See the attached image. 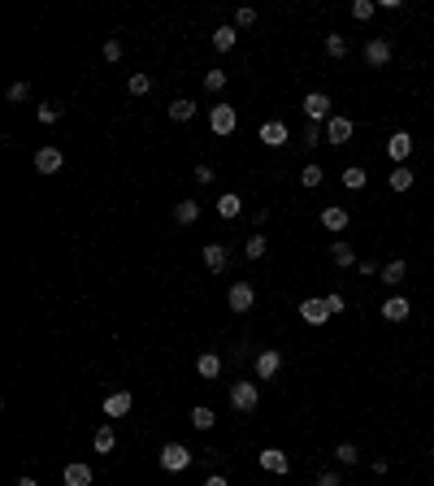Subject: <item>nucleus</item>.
Segmentation results:
<instances>
[{
  "label": "nucleus",
  "mask_w": 434,
  "mask_h": 486,
  "mask_svg": "<svg viewBox=\"0 0 434 486\" xmlns=\"http://www.w3.org/2000/svg\"><path fill=\"white\" fill-rule=\"evenodd\" d=\"M18 486H39V482L35 478H18Z\"/></svg>",
  "instance_id": "obj_46"
},
{
  "label": "nucleus",
  "mask_w": 434,
  "mask_h": 486,
  "mask_svg": "<svg viewBox=\"0 0 434 486\" xmlns=\"http://www.w3.org/2000/svg\"><path fill=\"white\" fill-rule=\"evenodd\" d=\"M300 317L309 321V326H326V321H330V309H326V300H304V304H300Z\"/></svg>",
  "instance_id": "obj_8"
},
{
  "label": "nucleus",
  "mask_w": 434,
  "mask_h": 486,
  "mask_svg": "<svg viewBox=\"0 0 434 486\" xmlns=\"http://www.w3.org/2000/svg\"><path fill=\"white\" fill-rule=\"evenodd\" d=\"M61 118V105H39V122H57Z\"/></svg>",
  "instance_id": "obj_38"
},
{
  "label": "nucleus",
  "mask_w": 434,
  "mask_h": 486,
  "mask_svg": "<svg viewBox=\"0 0 434 486\" xmlns=\"http://www.w3.org/2000/svg\"><path fill=\"white\" fill-rule=\"evenodd\" d=\"M26 91H30L26 83H13V87H9V100H26Z\"/></svg>",
  "instance_id": "obj_43"
},
{
  "label": "nucleus",
  "mask_w": 434,
  "mask_h": 486,
  "mask_svg": "<svg viewBox=\"0 0 434 486\" xmlns=\"http://www.w3.org/2000/svg\"><path fill=\"white\" fill-rule=\"evenodd\" d=\"M326 139H330V143H347V139H352V122H347V118H330V122H326Z\"/></svg>",
  "instance_id": "obj_16"
},
{
  "label": "nucleus",
  "mask_w": 434,
  "mask_h": 486,
  "mask_svg": "<svg viewBox=\"0 0 434 486\" xmlns=\"http://www.w3.org/2000/svg\"><path fill=\"white\" fill-rule=\"evenodd\" d=\"M261 143H265V148H282V143H287V126L282 122H265L261 126Z\"/></svg>",
  "instance_id": "obj_14"
},
{
  "label": "nucleus",
  "mask_w": 434,
  "mask_h": 486,
  "mask_svg": "<svg viewBox=\"0 0 434 486\" xmlns=\"http://www.w3.org/2000/svg\"><path fill=\"white\" fill-rule=\"evenodd\" d=\"M105 61H122V44H118V39L105 44Z\"/></svg>",
  "instance_id": "obj_41"
},
{
  "label": "nucleus",
  "mask_w": 434,
  "mask_h": 486,
  "mask_svg": "<svg viewBox=\"0 0 434 486\" xmlns=\"http://www.w3.org/2000/svg\"><path fill=\"white\" fill-rule=\"evenodd\" d=\"M330 261L347 269V265H356V252H352V243H330Z\"/></svg>",
  "instance_id": "obj_20"
},
{
  "label": "nucleus",
  "mask_w": 434,
  "mask_h": 486,
  "mask_svg": "<svg viewBox=\"0 0 434 486\" xmlns=\"http://www.w3.org/2000/svg\"><path fill=\"white\" fill-rule=\"evenodd\" d=\"M256 460H261V469H265V474H287V469H291V460H287V451H278V447H265Z\"/></svg>",
  "instance_id": "obj_10"
},
{
  "label": "nucleus",
  "mask_w": 434,
  "mask_h": 486,
  "mask_svg": "<svg viewBox=\"0 0 434 486\" xmlns=\"http://www.w3.org/2000/svg\"><path fill=\"white\" fill-rule=\"evenodd\" d=\"M352 18H356V22H369V18H374V0H356V5H352Z\"/></svg>",
  "instance_id": "obj_33"
},
{
  "label": "nucleus",
  "mask_w": 434,
  "mask_h": 486,
  "mask_svg": "<svg viewBox=\"0 0 434 486\" xmlns=\"http://www.w3.org/2000/svg\"><path fill=\"white\" fill-rule=\"evenodd\" d=\"M213 48H217V53H230V48H235V26H217L213 30Z\"/></svg>",
  "instance_id": "obj_27"
},
{
  "label": "nucleus",
  "mask_w": 434,
  "mask_h": 486,
  "mask_svg": "<svg viewBox=\"0 0 434 486\" xmlns=\"http://www.w3.org/2000/svg\"><path fill=\"white\" fill-rule=\"evenodd\" d=\"M321 174H326L321 165H304V170H300V183H304V187H317V183H321Z\"/></svg>",
  "instance_id": "obj_32"
},
{
  "label": "nucleus",
  "mask_w": 434,
  "mask_h": 486,
  "mask_svg": "<svg viewBox=\"0 0 434 486\" xmlns=\"http://www.w3.org/2000/svg\"><path fill=\"white\" fill-rule=\"evenodd\" d=\"M256 22V9H239L235 13V26H252Z\"/></svg>",
  "instance_id": "obj_40"
},
{
  "label": "nucleus",
  "mask_w": 434,
  "mask_h": 486,
  "mask_svg": "<svg viewBox=\"0 0 434 486\" xmlns=\"http://www.w3.org/2000/svg\"><path fill=\"white\" fill-rule=\"evenodd\" d=\"M226 304H230L235 313H248L252 304H256V291H252V282H235V287H230V296H226Z\"/></svg>",
  "instance_id": "obj_4"
},
{
  "label": "nucleus",
  "mask_w": 434,
  "mask_h": 486,
  "mask_svg": "<svg viewBox=\"0 0 434 486\" xmlns=\"http://www.w3.org/2000/svg\"><path fill=\"white\" fill-rule=\"evenodd\" d=\"M326 309H330V313H343V309H347V304H343V296H339V291H330V296H326Z\"/></svg>",
  "instance_id": "obj_39"
},
{
  "label": "nucleus",
  "mask_w": 434,
  "mask_h": 486,
  "mask_svg": "<svg viewBox=\"0 0 434 486\" xmlns=\"http://www.w3.org/2000/svg\"><path fill=\"white\" fill-rule=\"evenodd\" d=\"M196 374H200V378H217V374H221V356H217V352H204L200 361H196Z\"/></svg>",
  "instance_id": "obj_18"
},
{
  "label": "nucleus",
  "mask_w": 434,
  "mask_h": 486,
  "mask_svg": "<svg viewBox=\"0 0 434 486\" xmlns=\"http://www.w3.org/2000/svg\"><path fill=\"white\" fill-rule=\"evenodd\" d=\"M365 61H369V66H387V61H391V44L387 39H369L365 44Z\"/></svg>",
  "instance_id": "obj_12"
},
{
  "label": "nucleus",
  "mask_w": 434,
  "mask_h": 486,
  "mask_svg": "<svg viewBox=\"0 0 434 486\" xmlns=\"http://www.w3.org/2000/svg\"><path fill=\"white\" fill-rule=\"evenodd\" d=\"M148 87H152L148 74H131V96H148Z\"/></svg>",
  "instance_id": "obj_35"
},
{
  "label": "nucleus",
  "mask_w": 434,
  "mask_h": 486,
  "mask_svg": "<svg viewBox=\"0 0 434 486\" xmlns=\"http://www.w3.org/2000/svg\"><path fill=\"white\" fill-rule=\"evenodd\" d=\"M408 152H413V139H408V131H395V135L387 139V156L395 161V165H404V161H408Z\"/></svg>",
  "instance_id": "obj_7"
},
{
  "label": "nucleus",
  "mask_w": 434,
  "mask_h": 486,
  "mask_svg": "<svg viewBox=\"0 0 434 486\" xmlns=\"http://www.w3.org/2000/svg\"><path fill=\"white\" fill-rule=\"evenodd\" d=\"M61 165H66L61 148H39V152H35V170H39V174H61Z\"/></svg>",
  "instance_id": "obj_9"
},
{
  "label": "nucleus",
  "mask_w": 434,
  "mask_h": 486,
  "mask_svg": "<svg viewBox=\"0 0 434 486\" xmlns=\"http://www.w3.org/2000/svg\"><path fill=\"white\" fill-rule=\"evenodd\" d=\"M408 313H413V309H408L404 296H391L387 304H382V317H387V321H408Z\"/></svg>",
  "instance_id": "obj_15"
},
{
  "label": "nucleus",
  "mask_w": 434,
  "mask_h": 486,
  "mask_svg": "<svg viewBox=\"0 0 434 486\" xmlns=\"http://www.w3.org/2000/svg\"><path fill=\"white\" fill-rule=\"evenodd\" d=\"M204 486H230V482H226V478H221V474H213V478H208Z\"/></svg>",
  "instance_id": "obj_45"
},
{
  "label": "nucleus",
  "mask_w": 434,
  "mask_h": 486,
  "mask_svg": "<svg viewBox=\"0 0 434 486\" xmlns=\"http://www.w3.org/2000/svg\"><path fill=\"white\" fill-rule=\"evenodd\" d=\"M313 143H321V126H317V122L304 126V148H313Z\"/></svg>",
  "instance_id": "obj_37"
},
{
  "label": "nucleus",
  "mask_w": 434,
  "mask_h": 486,
  "mask_svg": "<svg viewBox=\"0 0 434 486\" xmlns=\"http://www.w3.org/2000/svg\"><path fill=\"white\" fill-rule=\"evenodd\" d=\"M196 217H200V204L196 200H179V204H174V222H179V226H191Z\"/></svg>",
  "instance_id": "obj_19"
},
{
  "label": "nucleus",
  "mask_w": 434,
  "mask_h": 486,
  "mask_svg": "<svg viewBox=\"0 0 434 486\" xmlns=\"http://www.w3.org/2000/svg\"><path fill=\"white\" fill-rule=\"evenodd\" d=\"M365 183H369V174H365L361 165H347V170H343V187H347V191H361Z\"/></svg>",
  "instance_id": "obj_26"
},
{
  "label": "nucleus",
  "mask_w": 434,
  "mask_h": 486,
  "mask_svg": "<svg viewBox=\"0 0 434 486\" xmlns=\"http://www.w3.org/2000/svg\"><path fill=\"white\" fill-rule=\"evenodd\" d=\"M404 273H408V261H391L387 269H382V282H387V287H399V282H404Z\"/></svg>",
  "instance_id": "obj_24"
},
{
  "label": "nucleus",
  "mask_w": 434,
  "mask_h": 486,
  "mask_svg": "<svg viewBox=\"0 0 434 486\" xmlns=\"http://www.w3.org/2000/svg\"><path fill=\"white\" fill-rule=\"evenodd\" d=\"M226 261H230V252L221 248V243H204V269L221 273V269H226Z\"/></svg>",
  "instance_id": "obj_11"
},
{
  "label": "nucleus",
  "mask_w": 434,
  "mask_h": 486,
  "mask_svg": "<svg viewBox=\"0 0 434 486\" xmlns=\"http://www.w3.org/2000/svg\"><path fill=\"white\" fill-rule=\"evenodd\" d=\"M170 118L174 122H191V118H196V100H187V96H183V100H174L170 105Z\"/></svg>",
  "instance_id": "obj_23"
},
{
  "label": "nucleus",
  "mask_w": 434,
  "mask_h": 486,
  "mask_svg": "<svg viewBox=\"0 0 434 486\" xmlns=\"http://www.w3.org/2000/svg\"><path fill=\"white\" fill-rule=\"evenodd\" d=\"M187 465H191V451L183 443H165V447H161V469H165V474H183Z\"/></svg>",
  "instance_id": "obj_1"
},
{
  "label": "nucleus",
  "mask_w": 434,
  "mask_h": 486,
  "mask_svg": "<svg viewBox=\"0 0 434 486\" xmlns=\"http://www.w3.org/2000/svg\"><path fill=\"white\" fill-rule=\"evenodd\" d=\"M213 408H204V404H200V408H191V426H196V430H208V426H213Z\"/></svg>",
  "instance_id": "obj_30"
},
{
  "label": "nucleus",
  "mask_w": 434,
  "mask_h": 486,
  "mask_svg": "<svg viewBox=\"0 0 434 486\" xmlns=\"http://www.w3.org/2000/svg\"><path fill=\"white\" fill-rule=\"evenodd\" d=\"M304 113H309L313 122H321V118L330 122V96L326 91H309V96H304Z\"/></svg>",
  "instance_id": "obj_5"
},
{
  "label": "nucleus",
  "mask_w": 434,
  "mask_h": 486,
  "mask_svg": "<svg viewBox=\"0 0 434 486\" xmlns=\"http://www.w3.org/2000/svg\"><path fill=\"white\" fill-rule=\"evenodd\" d=\"M347 222H352V213H347V208H339V204H330V208H321V226H326V231H334V235H343V231H347Z\"/></svg>",
  "instance_id": "obj_6"
},
{
  "label": "nucleus",
  "mask_w": 434,
  "mask_h": 486,
  "mask_svg": "<svg viewBox=\"0 0 434 486\" xmlns=\"http://www.w3.org/2000/svg\"><path fill=\"white\" fill-rule=\"evenodd\" d=\"M408 187H413L408 165H395V170H391V191H408Z\"/></svg>",
  "instance_id": "obj_29"
},
{
  "label": "nucleus",
  "mask_w": 434,
  "mask_h": 486,
  "mask_svg": "<svg viewBox=\"0 0 434 486\" xmlns=\"http://www.w3.org/2000/svg\"><path fill=\"white\" fill-rule=\"evenodd\" d=\"M317 486H339V474H317Z\"/></svg>",
  "instance_id": "obj_44"
},
{
  "label": "nucleus",
  "mask_w": 434,
  "mask_h": 486,
  "mask_svg": "<svg viewBox=\"0 0 434 486\" xmlns=\"http://www.w3.org/2000/svg\"><path fill=\"white\" fill-rule=\"evenodd\" d=\"M278 369H282V356H278L274 348H269V352H261V356H256V374H261V378H274V374H278Z\"/></svg>",
  "instance_id": "obj_13"
},
{
  "label": "nucleus",
  "mask_w": 434,
  "mask_h": 486,
  "mask_svg": "<svg viewBox=\"0 0 434 486\" xmlns=\"http://www.w3.org/2000/svg\"><path fill=\"white\" fill-rule=\"evenodd\" d=\"M204 87H208V91H221V87H226V74H221V70H208V74H204Z\"/></svg>",
  "instance_id": "obj_36"
},
{
  "label": "nucleus",
  "mask_w": 434,
  "mask_h": 486,
  "mask_svg": "<svg viewBox=\"0 0 434 486\" xmlns=\"http://www.w3.org/2000/svg\"><path fill=\"white\" fill-rule=\"evenodd\" d=\"M114 443H118L114 426H100V430H96V451H100V456H109V451H114Z\"/></svg>",
  "instance_id": "obj_25"
},
{
  "label": "nucleus",
  "mask_w": 434,
  "mask_h": 486,
  "mask_svg": "<svg viewBox=\"0 0 434 486\" xmlns=\"http://www.w3.org/2000/svg\"><path fill=\"white\" fill-rule=\"evenodd\" d=\"M208 126H213V135H235L239 118H235L230 105H213V113H208Z\"/></svg>",
  "instance_id": "obj_3"
},
{
  "label": "nucleus",
  "mask_w": 434,
  "mask_h": 486,
  "mask_svg": "<svg viewBox=\"0 0 434 486\" xmlns=\"http://www.w3.org/2000/svg\"><path fill=\"white\" fill-rule=\"evenodd\" d=\"M217 213H221V217H226V222H230V217H239V213H244V200H239V196H235V191H226V196H221V200H217Z\"/></svg>",
  "instance_id": "obj_22"
},
{
  "label": "nucleus",
  "mask_w": 434,
  "mask_h": 486,
  "mask_svg": "<svg viewBox=\"0 0 434 486\" xmlns=\"http://www.w3.org/2000/svg\"><path fill=\"white\" fill-rule=\"evenodd\" d=\"M256 404H261V391H256V382H235V386H230V408L252 413Z\"/></svg>",
  "instance_id": "obj_2"
},
{
  "label": "nucleus",
  "mask_w": 434,
  "mask_h": 486,
  "mask_svg": "<svg viewBox=\"0 0 434 486\" xmlns=\"http://www.w3.org/2000/svg\"><path fill=\"white\" fill-rule=\"evenodd\" d=\"M265 248H269V239H265V235H252V239L244 243V252H248V261H261V256H265Z\"/></svg>",
  "instance_id": "obj_28"
},
{
  "label": "nucleus",
  "mask_w": 434,
  "mask_h": 486,
  "mask_svg": "<svg viewBox=\"0 0 434 486\" xmlns=\"http://www.w3.org/2000/svg\"><path fill=\"white\" fill-rule=\"evenodd\" d=\"M334 456H339V465H356V460H361V451L352 447V443H339V447H334Z\"/></svg>",
  "instance_id": "obj_31"
},
{
  "label": "nucleus",
  "mask_w": 434,
  "mask_h": 486,
  "mask_svg": "<svg viewBox=\"0 0 434 486\" xmlns=\"http://www.w3.org/2000/svg\"><path fill=\"white\" fill-rule=\"evenodd\" d=\"M126 413H131V391H118L105 399V417H126Z\"/></svg>",
  "instance_id": "obj_17"
},
{
  "label": "nucleus",
  "mask_w": 434,
  "mask_h": 486,
  "mask_svg": "<svg viewBox=\"0 0 434 486\" xmlns=\"http://www.w3.org/2000/svg\"><path fill=\"white\" fill-rule=\"evenodd\" d=\"M66 486H91V469L87 465H66Z\"/></svg>",
  "instance_id": "obj_21"
},
{
  "label": "nucleus",
  "mask_w": 434,
  "mask_h": 486,
  "mask_svg": "<svg viewBox=\"0 0 434 486\" xmlns=\"http://www.w3.org/2000/svg\"><path fill=\"white\" fill-rule=\"evenodd\" d=\"M213 178H217V174L208 170V165H196V183H200V187H208V183H213Z\"/></svg>",
  "instance_id": "obj_42"
},
{
  "label": "nucleus",
  "mask_w": 434,
  "mask_h": 486,
  "mask_svg": "<svg viewBox=\"0 0 434 486\" xmlns=\"http://www.w3.org/2000/svg\"><path fill=\"white\" fill-rule=\"evenodd\" d=\"M326 53L330 57H347V39L343 35H326Z\"/></svg>",
  "instance_id": "obj_34"
}]
</instances>
